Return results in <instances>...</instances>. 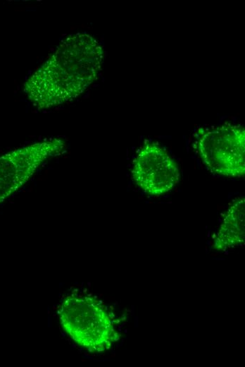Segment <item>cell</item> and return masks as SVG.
Wrapping results in <instances>:
<instances>
[{
  "instance_id": "obj_1",
  "label": "cell",
  "mask_w": 245,
  "mask_h": 367,
  "mask_svg": "<svg viewBox=\"0 0 245 367\" xmlns=\"http://www.w3.org/2000/svg\"><path fill=\"white\" fill-rule=\"evenodd\" d=\"M104 57L92 35L77 32L65 37L24 85V92L38 109L73 100L98 77Z\"/></svg>"
},
{
  "instance_id": "obj_2",
  "label": "cell",
  "mask_w": 245,
  "mask_h": 367,
  "mask_svg": "<svg viewBox=\"0 0 245 367\" xmlns=\"http://www.w3.org/2000/svg\"><path fill=\"white\" fill-rule=\"evenodd\" d=\"M58 315L65 332L89 352L106 351L119 338L111 313L101 301L92 296L69 295L62 301Z\"/></svg>"
},
{
  "instance_id": "obj_3",
  "label": "cell",
  "mask_w": 245,
  "mask_h": 367,
  "mask_svg": "<svg viewBox=\"0 0 245 367\" xmlns=\"http://www.w3.org/2000/svg\"><path fill=\"white\" fill-rule=\"evenodd\" d=\"M198 152L213 173L239 177L245 173V131L240 126L222 125L206 129L197 138Z\"/></svg>"
},
{
  "instance_id": "obj_4",
  "label": "cell",
  "mask_w": 245,
  "mask_h": 367,
  "mask_svg": "<svg viewBox=\"0 0 245 367\" xmlns=\"http://www.w3.org/2000/svg\"><path fill=\"white\" fill-rule=\"evenodd\" d=\"M65 141L53 138L24 146L0 157V203L24 186L48 159L65 148Z\"/></svg>"
},
{
  "instance_id": "obj_5",
  "label": "cell",
  "mask_w": 245,
  "mask_h": 367,
  "mask_svg": "<svg viewBox=\"0 0 245 367\" xmlns=\"http://www.w3.org/2000/svg\"><path fill=\"white\" fill-rule=\"evenodd\" d=\"M136 184L145 193L160 195L178 182L180 172L174 160L154 143L144 145L136 156L132 169Z\"/></svg>"
},
{
  "instance_id": "obj_6",
  "label": "cell",
  "mask_w": 245,
  "mask_h": 367,
  "mask_svg": "<svg viewBox=\"0 0 245 367\" xmlns=\"http://www.w3.org/2000/svg\"><path fill=\"white\" fill-rule=\"evenodd\" d=\"M244 224L245 199L239 198L226 211L213 237V248L219 252H225L241 246L245 241Z\"/></svg>"
}]
</instances>
